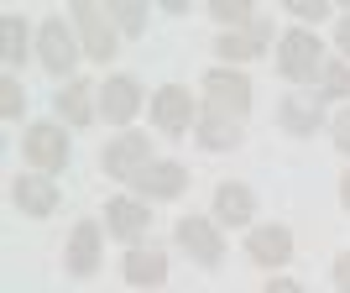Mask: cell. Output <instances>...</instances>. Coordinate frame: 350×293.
Masks as SVG:
<instances>
[{
  "mask_svg": "<svg viewBox=\"0 0 350 293\" xmlns=\"http://www.w3.org/2000/svg\"><path fill=\"white\" fill-rule=\"evenodd\" d=\"M131 183H136L142 199H178V194L189 189V173H183L178 162H146Z\"/></svg>",
  "mask_w": 350,
  "mask_h": 293,
  "instance_id": "9",
  "label": "cell"
},
{
  "mask_svg": "<svg viewBox=\"0 0 350 293\" xmlns=\"http://www.w3.org/2000/svg\"><path fill=\"white\" fill-rule=\"evenodd\" d=\"M288 11L298 16V21H324L329 5H324V0H288Z\"/></svg>",
  "mask_w": 350,
  "mask_h": 293,
  "instance_id": "26",
  "label": "cell"
},
{
  "mask_svg": "<svg viewBox=\"0 0 350 293\" xmlns=\"http://www.w3.org/2000/svg\"><path fill=\"white\" fill-rule=\"evenodd\" d=\"M272 42V21H262V16H256V21H251V27H241V31H225V37H219V58H256V53H262V47Z\"/></svg>",
  "mask_w": 350,
  "mask_h": 293,
  "instance_id": "14",
  "label": "cell"
},
{
  "mask_svg": "<svg viewBox=\"0 0 350 293\" xmlns=\"http://www.w3.org/2000/svg\"><path fill=\"white\" fill-rule=\"evenodd\" d=\"M246 257L262 267H282L293 257V235L282 231V225H256V231L246 235Z\"/></svg>",
  "mask_w": 350,
  "mask_h": 293,
  "instance_id": "12",
  "label": "cell"
},
{
  "mask_svg": "<svg viewBox=\"0 0 350 293\" xmlns=\"http://www.w3.org/2000/svg\"><path fill=\"white\" fill-rule=\"evenodd\" d=\"M37 47H42V63L53 73H68L73 63H79V47H73V31L63 27L58 16H47L42 31H37Z\"/></svg>",
  "mask_w": 350,
  "mask_h": 293,
  "instance_id": "11",
  "label": "cell"
},
{
  "mask_svg": "<svg viewBox=\"0 0 350 293\" xmlns=\"http://www.w3.org/2000/svg\"><path fill=\"white\" fill-rule=\"evenodd\" d=\"M105 225H110L120 241H136V235L152 225V215H146L142 199H110V205H105Z\"/></svg>",
  "mask_w": 350,
  "mask_h": 293,
  "instance_id": "16",
  "label": "cell"
},
{
  "mask_svg": "<svg viewBox=\"0 0 350 293\" xmlns=\"http://www.w3.org/2000/svg\"><path fill=\"white\" fill-rule=\"evenodd\" d=\"M100 162H105V173H110V178H136L146 162H152V146H146L142 131H120L116 142L105 146Z\"/></svg>",
  "mask_w": 350,
  "mask_h": 293,
  "instance_id": "5",
  "label": "cell"
},
{
  "mask_svg": "<svg viewBox=\"0 0 350 293\" xmlns=\"http://www.w3.org/2000/svg\"><path fill=\"white\" fill-rule=\"evenodd\" d=\"M251 110V84L241 79V73H230V68H215L204 79V116L209 120H241Z\"/></svg>",
  "mask_w": 350,
  "mask_h": 293,
  "instance_id": "1",
  "label": "cell"
},
{
  "mask_svg": "<svg viewBox=\"0 0 350 293\" xmlns=\"http://www.w3.org/2000/svg\"><path fill=\"white\" fill-rule=\"evenodd\" d=\"M215 215L225 220V225H246V220L256 215L251 189H246V183H219V189H215Z\"/></svg>",
  "mask_w": 350,
  "mask_h": 293,
  "instance_id": "17",
  "label": "cell"
},
{
  "mask_svg": "<svg viewBox=\"0 0 350 293\" xmlns=\"http://www.w3.org/2000/svg\"><path fill=\"white\" fill-rule=\"evenodd\" d=\"M21 105H27L21 84H16V79H0V110H5V116H21Z\"/></svg>",
  "mask_w": 350,
  "mask_h": 293,
  "instance_id": "24",
  "label": "cell"
},
{
  "mask_svg": "<svg viewBox=\"0 0 350 293\" xmlns=\"http://www.w3.org/2000/svg\"><path fill=\"white\" fill-rule=\"evenodd\" d=\"M324 94H314V89H288L282 94V105H278V120H282V131H293V136H308L314 126L324 120Z\"/></svg>",
  "mask_w": 350,
  "mask_h": 293,
  "instance_id": "7",
  "label": "cell"
},
{
  "mask_svg": "<svg viewBox=\"0 0 350 293\" xmlns=\"http://www.w3.org/2000/svg\"><path fill=\"white\" fill-rule=\"evenodd\" d=\"M193 100H189V89H178V84H167V89H157V100H152V120H157L162 131H173V136H183L193 126Z\"/></svg>",
  "mask_w": 350,
  "mask_h": 293,
  "instance_id": "10",
  "label": "cell"
},
{
  "mask_svg": "<svg viewBox=\"0 0 350 293\" xmlns=\"http://www.w3.org/2000/svg\"><path fill=\"white\" fill-rule=\"evenodd\" d=\"M136 110H142V84H136L131 73L105 79V89H100V116L110 120V126H126Z\"/></svg>",
  "mask_w": 350,
  "mask_h": 293,
  "instance_id": "6",
  "label": "cell"
},
{
  "mask_svg": "<svg viewBox=\"0 0 350 293\" xmlns=\"http://www.w3.org/2000/svg\"><path fill=\"white\" fill-rule=\"evenodd\" d=\"M162 278H167V257H162V251H131V257H126V283L157 288Z\"/></svg>",
  "mask_w": 350,
  "mask_h": 293,
  "instance_id": "18",
  "label": "cell"
},
{
  "mask_svg": "<svg viewBox=\"0 0 350 293\" xmlns=\"http://www.w3.org/2000/svg\"><path fill=\"white\" fill-rule=\"evenodd\" d=\"M319 94L324 100H345L350 94V63H324V73H319Z\"/></svg>",
  "mask_w": 350,
  "mask_h": 293,
  "instance_id": "22",
  "label": "cell"
},
{
  "mask_svg": "<svg viewBox=\"0 0 350 293\" xmlns=\"http://www.w3.org/2000/svg\"><path fill=\"white\" fill-rule=\"evenodd\" d=\"M178 246L189 251L193 262H204V267H215L219 257H225V241H219V231L209 225V220H199V215H189V220H178Z\"/></svg>",
  "mask_w": 350,
  "mask_h": 293,
  "instance_id": "8",
  "label": "cell"
},
{
  "mask_svg": "<svg viewBox=\"0 0 350 293\" xmlns=\"http://www.w3.org/2000/svg\"><path fill=\"white\" fill-rule=\"evenodd\" d=\"M209 16H215V21H225V27H241V21H256V16H251V0H209Z\"/></svg>",
  "mask_w": 350,
  "mask_h": 293,
  "instance_id": "21",
  "label": "cell"
},
{
  "mask_svg": "<svg viewBox=\"0 0 350 293\" xmlns=\"http://www.w3.org/2000/svg\"><path fill=\"white\" fill-rule=\"evenodd\" d=\"M21 152H27V162L37 168V173H58L63 162H68V136H63V126L42 120V126H31V131H27Z\"/></svg>",
  "mask_w": 350,
  "mask_h": 293,
  "instance_id": "4",
  "label": "cell"
},
{
  "mask_svg": "<svg viewBox=\"0 0 350 293\" xmlns=\"http://www.w3.org/2000/svg\"><path fill=\"white\" fill-rule=\"evenodd\" d=\"M335 146H340V152H350V110L335 120Z\"/></svg>",
  "mask_w": 350,
  "mask_h": 293,
  "instance_id": "27",
  "label": "cell"
},
{
  "mask_svg": "<svg viewBox=\"0 0 350 293\" xmlns=\"http://www.w3.org/2000/svg\"><path fill=\"white\" fill-rule=\"evenodd\" d=\"M116 21H120L126 31H142V27H146V11L136 5V0H120V5H116Z\"/></svg>",
  "mask_w": 350,
  "mask_h": 293,
  "instance_id": "25",
  "label": "cell"
},
{
  "mask_svg": "<svg viewBox=\"0 0 350 293\" xmlns=\"http://www.w3.org/2000/svg\"><path fill=\"white\" fill-rule=\"evenodd\" d=\"M199 142L209 146V152H225V146H241V126H230V120H199Z\"/></svg>",
  "mask_w": 350,
  "mask_h": 293,
  "instance_id": "20",
  "label": "cell"
},
{
  "mask_svg": "<svg viewBox=\"0 0 350 293\" xmlns=\"http://www.w3.org/2000/svg\"><path fill=\"white\" fill-rule=\"evenodd\" d=\"M94 267H100V225H94V220H79V225H73V241H68V272L89 278Z\"/></svg>",
  "mask_w": 350,
  "mask_h": 293,
  "instance_id": "15",
  "label": "cell"
},
{
  "mask_svg": "<svg viewBox=\"0 0 350 293\" xmlns=\"http://www.w3.org/2000/svg\"><path fill=\"white\" fill-rule=\"evenodd\" d=\"M335 283H340V293H350V251L335 257Z\"/></svg>",
  "mask_w": 350,
  "mask_h": 293,
  "instance_id": "28",
  "label": "cell"
},
{
  "mask_svg": "<svg viewBox=\"0 0 350 293\" xmlns=\"http://www.w3.org/2000/svg\"><path fill=\"white\" fill-rule=\"evenodd\" d=\"M340 205H345V209H350V173H345V178H340Z\"/></svg>",
  "mask_w": 350,
  "mask_h": 293,
  "instance_id": "31",
  "label": "cell"
},
{
  "mask_svg": "<svg viewBox=\"0 0 350 293\" xmlns=\"http://www.w3.org/2000/svg\"><path fill=\"white\" fill-rule=\"evenodd\" d=\"M11 194H16V205H21V215H53L58 209V189H53L47 173H21Z\"/></svg>",
  "mask_w": 350,
  "mask_h": 293,
  "instance_id": "13",
  "label": "cell"
},
{
  "mask_svg": "<svg viewBox=\"0 0 350 293\" xmlns=\"http://www.w3.org/2000/svg\"><path fill=\"white\" fill-rule=\"evenodd\" d=\"M0 31H5V63H21L27 58V27H21V16H5Z\"/></svg>",
  "mask_w": 350,
  "mask_h": 293,
  "instance_id": "23",
  "label": "cell"
},
{
  "mask_svg": "<svg viewBox=\"0 0 350 293\" xmlns=\"http://www.w3.org/2000/svg\"><path fill=\"white\" fill-rule=\"evenodd\" d=\"M267 293H304V288H298L293 278H272V283H267Z\"/></svg>",
  "mask_w": 350,
  "mask_h": 293,
  "instance_id": "29",
  "label": "cell"
},
{
  "mask_svg": "<svg viewBox=\"0 0 350 293\" xmlns=\"http://www.w3.org/2000/svg\"><path fill=\"white\" fill-rule=\"evenodd\" d=\"M335 42H340V53H345V58H350V16H345V21H340V31H335Z\"/></svg>",
  "mask_w": 350,
  "mask_h": 293,
  "instance_id": "30",
  "label": "cell"
},
{
  "mask_svg": "<svg viewBox=\"0 0 350 293\" xmlns=\"http://www.w3.org/2000/svg\"><path fill=\"white\" fill-rule=\"evenodd\" d=\"M94 84H84V79H73L68 89H58V110L68 116V126H89L94 120Z\"/></svg>",
  "mask_w": 350,
  "mask_h": 293,
  "instance_id": "19",
  "label": "cell"
},
{
  "mask_svg": "<svg viewBox=\"0 0 350 293\" xmlns=\"http://www.w3.org/2000/svg\"><path fill=\"white\" fill-rule=\"evenodd\" d=\"M278 63H282V73H288L293 84H314V79L324 73V53H319V37H314V31H304V27L282 31Z\"/></svg>",
  "mask_w": 350,
  "mask_h": 293,
  "instance_id": "2",
  "label": "cell"
},
{
  "mask_svg": "<svg viewBox=\"0 0 350 293\" xmlns=\"http://www.w3.org/2000/svg\"><path fill=\"white\" fill-rule=\"evenodd\" d=\"M73 16H79V37H84V53L89 58H116V21L105 16V5L94 0H73Z\"/></svg>",
  "mask_w": 350,
  "mask_h": 293,
  "instance_id": "3",
  "label": "cell"
}]
</instances>
